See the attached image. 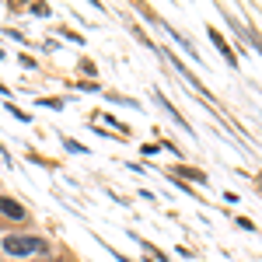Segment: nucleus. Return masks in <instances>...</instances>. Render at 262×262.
Instances as JSON below:
<instances>
[{"mask_svg":"<svg viewBox=\"0 0 262 262\" xmlns=\"http://www.w3.org/2000/svg\"><path fill=\"white\" fill-rule=\"evenodd\" d=\"M210 39H213V46H217V49H221V53H224V60L231 63V67H238V60H234V53H231V46L224 42V35H221V32H217V28L210 32Z\"/></svg>","mask_w":262,"mask_h":262,"instance_id":"nucleus-2","label":"nucleus"},{"mask_svg":"<svg viewBox=\"0 0 262 262\" xmlns=\"http://www.w3.org/2000/svg\"><path fill=\"white\" fill-rule=\"evenodd\" d=\"M0 213H7V217H14V221H25V210H21L14 200H7V196H0Z\"/></svg>","mask_w":262,"mask_h":262,"instance_id":"nucleus-3","label":"nucleus"},{"mask_svg":"<svg viewBox=\"0 0 262 262\" xmlns=\"http://www.w3.org/2000/svg\"><path fill=\"white\" fill-rule=\"evenodd\" d=\"M4 252L7 255H42V252H49V242L46 238H28V234H7Z\"/></svg>","mask_w":262,"mask_h":262,"instance_id":"nucleus-1","label":"nucleus"}]
</instances>
